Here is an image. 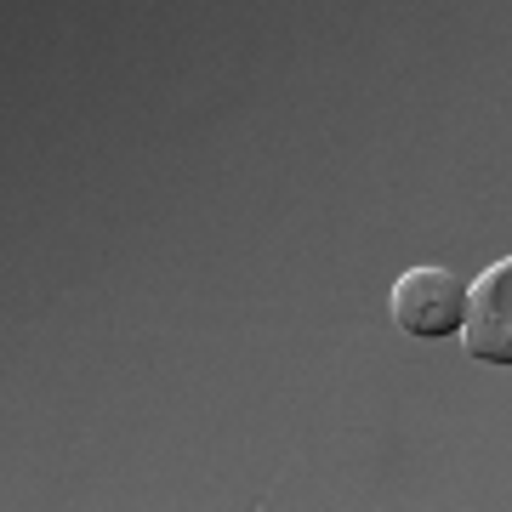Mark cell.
<instances>
[{
    "label": "cell",
    "instance_id": "1",
    "mask_svg": "<svg viewBox=\"0 0 512 512\" xmlns=\"http://www.w3.org/2000/svg\"><path fill=\"white\" fill-rule=\"evenodd\" d=\"M387 313L404 336H456L467 313V285L450 268H404L393 279Z\"/></svg>",
    "mask_w": 512,
    "mask_h": 512
},
{
    "label": "cell",
    "instance_id": "2",
    "mask_svg": "<svg viewBox=\"0 0 512 512\" xmlns=\"http://www.w3.org/2000/svg\"><path fill=\"white\" fill-rule=\"evenodd\" d=\"M461 342L484 365H512V256L490 262L467 285V313H461Z\"/></svg>",
    "mask_w": 512,
    "mask_h": 512
}]
</instances>
